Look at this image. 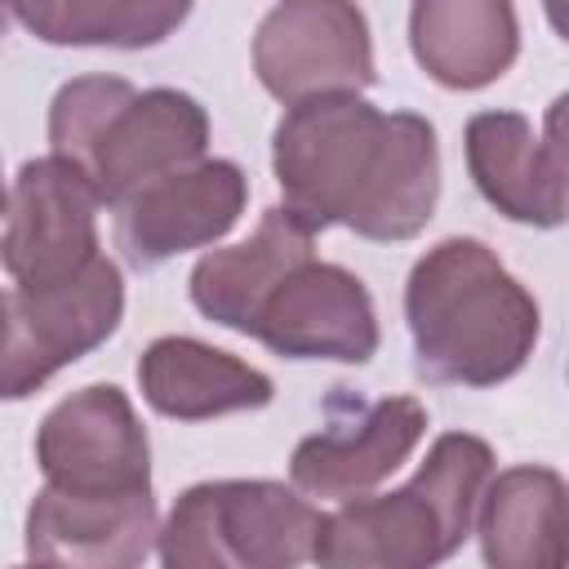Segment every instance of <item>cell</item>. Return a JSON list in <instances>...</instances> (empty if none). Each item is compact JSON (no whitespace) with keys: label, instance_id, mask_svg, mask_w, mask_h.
<instances>
[{"label":"cell","instance_id":"obj_1","mask_svg":"<svg viewBox=\"0 0 569 569\" xmlns=\"http://www.w3.org/2000/svg\"><path fill=\"white\" fill-rule=\"evenodd\" d=\"M284 204L365 240H413L440 200V142L418 111H378L360 93H316L284 107L271 133Z\"/></svg>","mask_w":569,"mask_h":569},{"label":"cell","instance_id":"obj_2","mask_svg":"<svg viewBox=\"0 0 569 569\" xmlns=\"http://www.w3.org/2000/svg\"><path fill=\"white\" fill-rule=\"evenodd\" d=\"M405 325L413 373L436 387H498L525 369L542 333L533 293L471 236H449L413 262Z\"/></svg>","mask_w":569,"mask_h":569},{"label":"cell","instance_id":"obj_3","mask_svg":"<svg viewBox=\"0 0 569 569\" xmlns=\"http://www.w3.org/2000/svg\"><path fill=\"white\" fill-rule=\"evenodd\" d=\"M493 476V449L480 436L445 431L418 471L391 493L342 498L316 538V565L329 569H427L449 560Z\"/></svg>","mask_w":569,"mask_h":569},{"label":"cell","instance_id":"obj_4","mask_svg":"<svg viewBox=\"0 0 569 569\" xmlns=\"http://www.w3.org/2000/svg\"><path fill=\"white\" fill-rule=\"evenodd\" d=\"M49 147L93 182L107 209H120L147 182L204 160L209 111L182 89L76 76L49 102Z\"/></svg>","mask_w":569,"mask_h":569},{"label":"cell","instance_id":"obj_5","mask_svg":"<svg viewBox=\"0 0 569 569\" xmlns=\"http://www.w3.org/2000/svg\"><path fill=\"white\" fill-rule=\"evenodd\" d=\"M320 525L298 485L204 480L173 498L156 556L169 569H293L316 560Z\"/></svg>","mask_w":569,"mask_h":569},{"label":"cell","instance_id":"obj_6","mask_svg":"<svg viewBox=\"0 0 569 569\" xmlns=\"http://www.w3.org/2000/svg\"><path fill=\"white\" fill-rule=\"evenodd\" d=\"M120 316H124V280L120 267L102 253L67 280L9 284L0 396L22 400L40 391L58 369L102 347L120 329Z\"/></svg>","mask_w":569,"mask_h":569},{"label":"cell","instance_id":"obj_7","mask_svg":"<svg viewBox=\"0 0 569 569\" xmlns=\"http://www.w3.org/2000/svg\"><path fill=\"white\" fill-rule=\"evenodd\" d=\"M258 84L284 107L316 93H360L378 80L369 18L356 0H280L253 31Z\"/></svg>","mask_w":569,"mask_h":569},{"label":"cell","instance_id":"obj_8","mask_svg":"<svg viewBox=\"0 0 569 569\" xmlns=\"http://www.w3.org/2000/svg\"><path fill=\"white\" fill-rule=\"evenodd\" d=\"M36 467L62 493H151V445L116 382L80 387L40 418Z\"/></svg>","mask_w":569,"mask_h":569},{"label":"cell","instance_id":"obj_9","mask_svg":"<svg viewBox=\"0 0 569 569\" xmlns=\"http://www.w3.org/2000/svg\"><path fill=\"white\" fill-rule=\"evenodd\" d=\"M98 191L62 156L27 160L9 182L4 271L13 284H53L98 258Z\"/></svg>","mask_w":569,"mask_h":569},{"label":"cell","instance_id":"obj_10","mask_svg":"<svg viewBox=\"0 0 569 569\" xmlns=\"http://www.w3.org/2000/svg\"><path fill=\"white\" fill-rule=\"evenodd\" d=\"M427 436V409L413 396L329 400V422L293 445L289 480L307 498H360L409 462Z\"/></svg>","mask_w":569,"mask_h":569},{"label":"cell","instance_id":"obj_11","mask_svg":"<svg viewBox=\"0 0 569 569\" xmlns=\"http://www.w3.org/2000/svg\"><path fill=\"white\" fill-rule=\"evenodd\" d=\"M249 178L236 160H196L147 182L116 209V249L133 271H156L160 262L218 244L244 213Z\"/></svg>","mask_w":569,"mask_h":569},{"label":"cell","instance_id":"obj_12","mask_svg":"<svg viewBox=\"0 0 569 569\" xmlns=\"http://www.w3.org/2000/svg\"><path fill=\"white\" fill-rule=\"evenodd\" d=\"M249 338L284 360H373L382 333L365 280L338 262H298L258 307Z\"/></svg>","mask_w":569,"mask_h":569},{"label":"cell","instance_id":"obj_13","mask_svg":"<svg viewBox=\"0 0 569 569\" xmlns=\"http://www.w3.org/2000/svg\"><path fill=\"white\" fill-rule=\"evenodd\" d=\"M160 547L151 493L98 498L44 485L27 507V556L44 565L129 569Z\"/></svg>","mask_w":569,"mask_h":569},{"label":"cell","instance_id":"obj_14","mask_svg":"<svg viewBox=\"0 0 569 569\" xmlns=\"http://www.w3.org/2000/svg\"><path fill=\"white\" fill-rule=\"evenodd\" d=\"M316 244V227L302 222L289 204H271L253 236H244L240 244L227 249H209L191 276H187V293L196 302V311L222 329L249 333L258 307L271 298V289L311 253Z\"/></svg>","mask_w":569,"mask_h":569},{"label":"cell","instance_id":"obj_15","mask_svg":"<svg viewBox=\"0 0 569 569\" xmlns=\"http://www.w3.org/2000/svg\"><path fill=\"white\" fill-rule=\"evenodd\" d=\"M467 169L502 218L542 231L569 222V187L520 111H476L467 120Z\"/></svg>","mask_w":569,"mask_h":569},{"label":"cell","instance_id":"obj_16","mask_svg":"<svg viewBox=\"0 0 569 569\" xmlns=\"http://www.w3.org/2000/svg\"><path fill=\"white\" fill-rule=\"evenodd\" d=\"M480 556L493 569L569 565V485L551 467H507L489 476L476 507Z\"/></svg>","mask_w":569,"mask_h":569},{"label":"cell","instance_id":"obj_17","mask_svg":"<svg viewBox=\"0 0 569 569\" xmlns=\"http://www.w3.org/2000/svg\"><path fill=\"white\" fill-rule=\"evenodd\" d=\"M413 62L445 89H485L502 80L520 53V22L511 0H413L409 4Z\"/></svg>","mask_w":569,"mask_h":569},{"label":"cell","instance_id":"obj_18","mask_svg":"<svg viewBox=\"0 0 569 569\" xmlns=\"http://www.w3.org/2000/svg\"><path fill=\"white\" fill-rule=\"evenodd\" d=\"M138 387L156 413L178 418V422H204V418H222L240 409H262L276 396L262 369L187 333H164L142 351Z\"/></svg>","mask_w":569,"mask_h":569},{"label":"cell","instance_id":"obj_19","mask_svg":"<svg viewBox=\"0 0 569 569\" xmlns=\"http://www.w3.org/2000/svg\"><path fill=\"white\" fill-rule=\"evenodd\" d=\"M196 0H9L22 31L62 49H151L164 44Z\"/></svg>","mask_w":569,"mask_h":569},{"label":"cell","instance_id":"obj_20","mask_svg":"<svg viewBox=\"0 0 569 569\" xmlns=\"http://www.w3.org/2000/svg\"><path fill=\"white\" fill-rule=\"evenodd\" d=\"M542 142H547V151H551V160H556V169H560V178L569 187V93H560L547 107V116H542Z\"/></svg>","mask_w":569,"mask_h":569},{"label":"cell","instance_id":"obj_21","mask_svg":"<svg viewBox=\"0 0 569 569\" xmlns=\"http://www.w3.org/2000/svg\"><path fill=\"white\" fill-rule=\"evenodd\" d=\"M542 13H547V22H551V31L569 44V0H542Z\"/></svg>","mask_w":569,"mask_h":569}]
</instances>
